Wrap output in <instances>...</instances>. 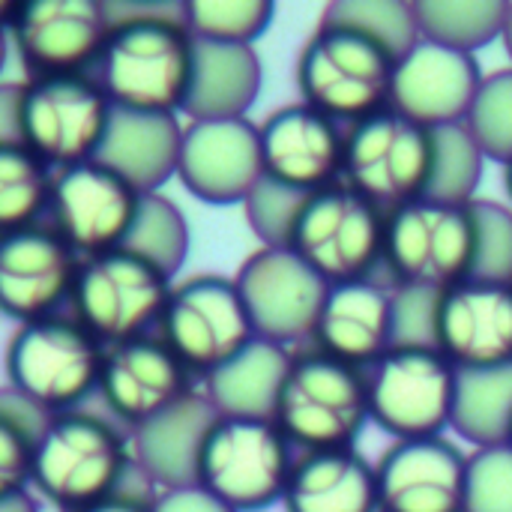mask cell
<instances>
[{"mask_svg":"<svg viewBox=\"0 0 512 512\" xmlns=\"http://www.w3.org/2000/svg\"><path fill=\"white\" fill-rule=\"evenodd\" d=\"M264 84V66L255 45H222L195 39L192 81L183 102L189 120L249 117Z\"/></svg>","mask_w":512,"mask_h":512,"instance_id":"4316f807","label":"cell"},{"mask_svg":"<svg viewBox=\"0 0 512 512\" xmlns=\"http://www.w3.org/2000/svg\"><path fill=\"white\" fill-rule=\"evenodd\" d=\"M468 132L480 144L489 162L507 165L512 159V66L495 69L483 78L471 111L465 117Z\"/></svg>","mask_w":512,"mask_h":512,"instance_id":"8d00e7d4","label":"cell"},{"mask_svg":"<svg viewBox=\"0 0 512 512\" xmlns=\"http://www.w3.org/2000/svg\"><path fill=\"white\" fill-rule=\"evenodd\" d=\"M234 285L243 297L255 336L282 348L312 339L330 291V285L303 258L291 249L270 246H261L240 264Z\"/></svg>","mask_w":512,"mask_h":512,"instance_id":"9a60e30c","label":"cell"},{"mask_svg":"<svg viewBox=\"0 0 512 512\" xmlns=\"http://www.w3.org/2000/svg\"><path fill=\"white\" fill-rule=\"evenodd\" d=\"M378 512H465L468 453L450 438L393 441L375 462Z\"/></svg>","mask_w":512,"mask_h":512,"instance_id":"44dd1931","label":"cell"},{"mask_svg":"<svg viewBox=\"0 0 512 512\" xmlns=\"http://www.w3.org/2000/svg\"><path fill=\"white\" fill-rule=\"evenodd\" d=\"M309 342L315 351L366 372L393 348V288L378 276L330 285Z\"/></svg>","mask_w":512,"mask_h":512,"instance_id":"cb8c5ba5","label":"cell"},{"mask_svg":"<svg viewBox=\"0 0 512 512\" xmlns=\"http://www.w3.org/2000/svg\"><path fill=\"white\" fill-rule=\"evenodd\" d=\"M156 336L201 381L258 339L234 279L216 273H198L171 288Z\"/></svg>","mask_w":512,"mask_h":512,"instance_id":"4fadbf2b","label":"cell"},{"mask_svg":"<svg viewBox=\"0 0 512 512\" xmlns=\"http://www.w3.org/2000/svg\"><path fill=\"white\" fill-rule=\"evenodd\" d=\"M36 432L0 411V504L27 495L33 480Z\"/></svg>","mask_w":512,"mask_h":512,"instance_id":"60d3db41","label":"cell"},{"mask_svg":"<svg viewBox=\"0 0 512 512\" xmlns=\"http://www.w3.org/2000/svg\"><path fill=\"white\" fill-rule=\"evenodd\" d=\"M474 270V219L465 204L417 198L387 213L378 279L396 288L444 294Z\"/></svg>","mask_w":512,"mask_h":512,"instance_id":"8992f818","label":"cell"},{"mask_svg":"<svg viewBox=\"0 0 512 512\" xmlns=\"http://www.w3.org/2000/svg\"><path fill=\"white\" fill-rule=\"evenodd\" d=\"M501 39H504V48H507V54H510V60H512V3H510V9H507V24H504Z\"/></svg>","mask_w":512,"mask_h":512,"instance_id":"c3c4849f","label":"cell"},{"mask_svg":"<svg viewBox=\"0 0 512 512\" xmlns=\"http://www.w3.org/2000/svg\"><path fill=\"white\" fill-rule=\"evenodd\" d=\"M438 297L441 294L414 291V288H396L393 291V345L438 348L435 345Z\"/></svg>","mask_w":512,"mask_h":512,"instance_id":"b9f144b4","label":"cell"},{"mask_svg":"<svg viewBox=\"0 0 512 512\" xmlns=\"http://www.w3.org/2000/svg\"><path fill=\"white\" fill-rule=\"evenodd\" d=\"M321 18L366 33L369 39L384 45L396 60L402 54H408L423 39L414 3H405V0H345V3H330Z\"/></svg>","mask_w":512,"mask_h":512,"instance_id":"d590c367","label":"cell"},{"mask_svg":"<svg viewBox=\"0 0 512 512\" xmlns=\"http://www.w3.org/2000/svg\"><path fill=\"white\" fill-rule=\"evenodd\" d=\"M282 507L285 512H378L375 462L357 447L297 453Z\"/></svg>","mask_w":512,"mask_h":512,"instance_id":"484cf974","label":"cell"},{"mask_svg":"<svg viewBox=\"0 0 512 512\" xmlns=\"http://www.w3.org/2000/svg\"><path fill=\"white\" fill-rule=\"evenodd\" d=\"M114 105L90 75H45L21 84V144L51 171L96 159Z\"/></svg>","mask_w":512,"mask_h":512,"instance_id":"30bf717a","label":"cell"},{"mask_svg":"<svg viewBox=\"0 0 512 512\" xmlns=\"http://www.w3.org/2000/svg\"><path fill=\"white\" fill-rule=\"evenodd\" d=\"M510 444H512V435H510Z\"/></svg>","mask_w":512,"mask_h":512,"instance_id":"816d5d0a","label":"cell"},{"mask_svg":"<svg viewBox=\"0 0 512 512\" xmlns=\"http://www.w3.org/2000/svg\"><path fill=\"white\" fill-rule=\"evenodd\" d=\"M396 57L366 33L324 21L297 57L300 102L342 126L390 108Z\"/></svg>","mask_w":512,"mask_h":512,"instance_id":"277c9868","label":"cell"},{"mask_svg":"<svg viewBox=\"0 0 512 512\" xmlns=\"http://www.w3.org/2000/svg\"><path fill=\"white\" fill-rule=\"evenodd\" d=\"M465 512H512V444L468 453Z\"/></svg>","mask_w":512,"mask_h":512,"instance_id":"ab89813d","label":"cell"},{"mask_svg":"<svg viewBox=\"0 0 512 512\" xmlns=\"http://www.w3.org/2000/svg\"><path fill=\"white\" fill-rule=\"evenodd\" d=\"M180 12L195 39L222 45H255L276 18L270 0H192Z\"/></svg>","mask_w":512,"mask_h":512,"instance_id":"e575fe53","label":"cell"},{"mask_svg":"<svg viewBox=\"0 0 512 512\" xmlns=\"http://www.w3.org/2000/svg\"><path fill=\"white\" fill-rule=\"evenodd\" d=\"M171 288L174 279L165 270L120 246L81 258L69 306L102 345H117L156 333Z\"/></svg>","mask_w":512,"mask_h":512,"instance_id":"8fae6325","label":"cell"},{"mask_svg":"<svg viewBox=\"0 0 512 512\" xmlns=\"http://www.w3.org/2000/svg\"><path fill=\"white\" fill-rule=\"evenodd\" d=\"M486 153L474 141L465 123L432 129V168L423 198L444 204H471L483 183Z\"/></svg>","mask_w":512,"mask_h":512,"instance_id":"d6a6232c","label":"cell"},{"mask_svg":"<svg viewBox=\"0 0 512 512\" xmlns=\"http://www.w3.org/2000/svg\"><path fill=\"white\" fill-rule=\"evenodd\" d=\"M18 105H21V84L0 81V144H21Z\"/></svg>","mask_w":512,"mask_h":512,"instance_id":"f6af8a7d","label":"cell"},{"mask_svg":"<svg viewBox=\"0 0 512 512\" xmlns=\"http://www.w3.org/2000/svg\"><path fill=\"white\" fill-rule=\"evenodd\" d=\"M6 54H9V30H0V75L6 66Z\"/></svg>","mask_w":512,"mask_h":512,"instance_id":"681fc988","label":"cell"},{"mask_svg":"<svg viewBox=\"0 0 512 512\" xmlns=\"http://www.w3.org/2000/svg\"><path fill=\"white\" fill-rule=\"evenodd\" d=\"M189 243L192 237H189V222L183 210L162 192H147L141 198L138 216L132 222V231L123 249L147 258L150 264H156L174 279L189 255Z\"/></svg>","mask_w":512,"mask_h":512,"instance_id":"836d02e7","label":"cell"},{"mask_svg":"<svg viewBox=\"0 0 512 512\" xmlns=\"http://www.w3.org/2000/svg\"><path fill=\"white\" fill-rule=\"evenodd\" d=\"M15 9H18V3L0 0V30H9V24H12V18H15Z\"/></svg>","mask_w":512,"mask_h":512,"instance_id":"7dc6e473","label":"cell"},{"mask_svg":"<svg viewBox=\"0 0 512 512\" xmlns=\"http://www.w3.org/2000/svg\"><path fill=\"white\" fill-rule=\"evenodd\" d=\"M129 432L90 411L48 417L33 444V480L51 507L78 512L117 495L135 477Z\"/></svg>","mask_w":512,"mask_h":512,"instance_id":"7a4b0ae2","label":"cell"},{"mask_svg":"<svg viewBox=\"0 0 512 512\" xmlns=\"http://www.w3.org/2000/svg\"><path fill=\"white\" fill-rule=\"evenodd\" d=\"M468 207L474 219L471 279L512 285V207L492 198H474Z\"/></svg>","mask_w":512,"mask_h":512,"instance_id":"74e56055","label":"cell"},{"mask_svg":"<svg viewBox=\"0 0 512 512\" xmlns=\"http://www.w3.org/2000/svg\"><path fill=\"white\" fill-rule=\"evenodd\" d=\"M504 186H507V195H510V207H512V159L504 165Z\"/></svg>","mask_w":512,"mask_h":512,"instance_id":"f907efd6","label":"cell"},{"mask_svg":"<svg viewBox=\"0 0 512 512\" xmlns=\"http://www.w3.org/2000/svg\"><path fill=\"white\" fill-rule=\"evenodd\" d=\"M432 168V129L396 108L345 126L342 183L384 213L426 195Z\"/></svg>","mask_w":512,"mask_h":512,"instance_id":"7c38bea8","label":"cell"},{"mask_svg":"<svg viewBox=\"0 0 512 512\" xmlns=\"http://www.w3.org/2000/svg\"><path fill=\"white\" fill-rule=\"evenodd\" d=\"M273 423L297 453L354 450L369 426L366 372L315 348L294 351Z\"/></svg>","mask_w":512,"mask_h":512,"instance_id":"3957f363","label":"cell"},{"mask_svg":"<svg viewBox=\"0 0 512 512\" xmlns=\"http://www.w3.org/2000/svg\"><path fill=\"white\" fill-rule=\"evenodd\" d=\"M111 12L99 0H24L9 39L30 78L90 75L105 48Z\"/></svg>","mask_w":512,"mask_h":512,"instance_id":"2e32d148","label":"cell"},{"mask_svg":"<svg viewBox=\"0 0 512 512\" xmlns=\"http://www.w3.org/2000/svg\"><path fill=\"white\" fill-rule=\"evenodd\" d=\"M177 177L204 204H243L264 180L258 123L249 117L189 120L183 126Z\"/></svg>","mask_w":512,"mask_h":512,"instance_id":"ac0fdd59","label":"cell"},{"mask_svg":"<svg viewBox=\"0 0 512 512\" xmlns=\"http://www.w3.org/2000/svg\"><path fill=\"white\" fill-rule=\"evenodd\" d=\"M54 171L24 144H0V237L42 225Z\"/></svg>","mask_w":512,"mask_h":512,"instance_id":"1f68e13d","label":"cell"},{"mask_svg":"<svg viewBox=\"0 0 512 512\" xmlns=\"http://www.w3.org/2000/svg\"><path fill=\"white\" fill-rule=\"evenodd\" d=\"M483 78L477 54L420 39L396 60L390 108L426 129L465 123Z\"/></svg>","mask_w":512,"mask_h":512,"instance_id":"7402d4cb","label":"cell"},{"mask_svg":"<svg viewBox=\"0 0 512 512\" xmlns=\"http://www.w3.org/2000/svg\"><path fill=\"white\" fill-rule=\"evenodd\" d=\"M180 141L183 126L177 114H138L114 108L96 159L147 195L177 177Z\"/></svg>","mask_w":512,"mask_h":512,"instance_id":"83f0119b","label":"cell"},{"mask_svg":"<svg viewBox=\"0 0 512 512\" xmlns=\"http://www.w3.org/2000/svg\"><path fill=\"white\" fill-rule=\"evenodd\" d=\"M153 498H156V489L144 480V474L138 471L126 489H120L117 495L111 498H102L90 507L78 512H153Z\"/></svg>","mask_w":512,"mask_h":512,"instance_id":"ee69618b","label":"cell"},{"mask_svg":"<svg viewBox=\"0 0 512 512\" xmlns=\"http://www.w3.org/2000/svg\"><path fill=\"white\" fill-rule=\"evenodd\" d=\"M0 512H39L36 501L30 495H21V498H12V501H3Z\"/></svg>","mask_w":512,"mask_h":512,"instance_id":"bcb514c9","label":"cell"},{"mask_svg":"<svg viewBox=\"0 0 512 512\" xmlns=\"http://www.w3.org/2000/svg\"><path fill=\"white\" fill-rule=\"evenodd\" d=\"M459 369L438 351L393 345L366 369L369 423L393 441L438 438L453 423Z\"/></svg>","mask_w":512,"mask_h":512,"instance_id":"9c48e42d","label":"cell"},{"mask_svg":"<svg viewBox=\"0 0 512 512\" xmlns=\"http://www.w3.org/2000/svg\"><path fill=\"white\" fill-rule=\"evenodd\" d=\"M105 345L72 315L18 324L6 345L3 369L15 393L45 414L78 411L99 393Z\"/></svg>","mask_w":512,"mask_h":512,"instance_id":"5b68a950","label":"cell"},{"mask_svg":"<svg viewBox=\"0 0 512 512\" xmlns=\"http://www.w3.org/2000/svg\"><path fill=\"white\" fill-rule=\"evenodd\" d=\"M195 390V375L156 333L105 345L96 396L126 432L165 414Z\"/></svg>","mask_w":512,"mask_h":512,"instance_id":"e0dca14e","label":"cell"},{"mask_svg":"<svg viewBox=\"0 0 512 512\" xmlns=\"http://www.w3.org/2000/svg\"><path fill=\"white\" fill-rule=\"evenodd\" d=\"M450 429L474 450L510 444L512 363L495 369L459 372Z\"/></svg>","mask_w":512,"mask_h":512,"instance_id":"f546056e","label":"cell"},{"mask_svg":"<svg viewBox=\"0 0 512 512\" xmlns=\"http://www.w3.org/2000/svg\"><path fill=\"white\" fill-rule=\"evenodd\" d=\"M510 0H417L420 36L465 54L501 39Z\"/></svg>","mask_w":512,"mask_h":512,"instance_id":"4dcf8cb0","label":"cell"},{"mask_svg":"<svg viewBox=\"0 0 512 512\" xmlns=\"http://www.w3.org/2000/svg\"><path fill=\"white\" fill-rule=\"evenodd\" d=\"M195 60V36L183 12L111 15V30L93 78L120 111L177 114L183 111Z\"/></svg>","mask_w":512,"mask_h":512,"instance_id":"6da1fadb","label":"cell"},{"mask_svg":"<svg viewBox=\"0 0 512 512\" xmlns=\"http://www.w3.org/2000/svg\"><path fill=\"white\" fill-rule=\"evenodd\" d=\"M153 512H234L219 498H213L201 486H183V489H165L156 492Z\"/></svg>","mask_w":512,"mask_h":512,"instance_id":"7bdbcfd3","label":"cell"},{"mask_svg":"<svg viewBox=\"0 0 512 512\" xmlns=\"http://www.w3.org/2000/svg\"><path fill=\"white\" fill-rule=\"evenodd\" d=\"M435 345L459 369L512 363V285L465 279L438 297Z\"/></svg>","mask_w":512,"mask_h":512,"instance_id":"603a6c76","label":"cell"},{"mask_svg":"<svg viewBox=\"0 0 512 512\" xmlns=\"http://www.w3.org/2000/svg\"><path fill=\"white\" fill-rule=\"evenodd\" d=\"M264 177L297 192H321L342 183L345 126L306 102L270 111L258 123Z\"/></svg>","mask_w":512,"mask_h":512,"instance_id":"ffe728a7","label":"cell"},{"mask_svg":"<svg viewBox=\"0 0 512 512\" xmlns=\"http://www.w3.org/2000/svg\"><path fill=\"white\" fill-rule=\"evenodd\" d=\"M306 198H309L306 192L282 186V183H276L270 177H264L249 192V198L243 201V210H246V222H249L252 234L261 240V246L288 249L297 213H300Z\"/></svg>","mask_w":512,"mask_h":512,"instance_id":"f35d334b","label":"cell"},{"mask_svg":"<svg viewBox=\"0 0 512 512\" xmlns=\"http://www.w3.org/2000/svg\"><path fill=\"white\" fill-rule=\"evenodd\" d=\"M216 417L207 396L195 390L165 414L129 432L135 468L156 492L198 486L201 447Z\"/></svg>","mask_w":512,"mask_h":512,"instance_id":"d4e9b609","label":"cell"},{"mask_svg":"<svg viewBox=\"0 0 512 512\" xmlns=\"http://www.w3.org/2000/svg\"><path fill=\"white\" fill-rule=\"evenodd\" d=\"M78 267L81 258L45 222L0 237V312L18 324L60 315Z\"/></svg>","mask_w":512,"mask_h":512,"instance_id":"d6986e66","label":"cell"},{"mask_svg":"<svg viewBox=\"0 0 512 512\" xmlns=\"http://www.w3.org/2000/svg\"><path fill=\"white\" fill-rule=\"evenodd\" d=\"M297 450L273 420L216 417L201 459L198 486L234 512H264L285 498Z\"/></svg>","mask_w":512,"mask_h":512,"instance_id":"52a82bcc","label":"cell"},{"mask_svg":"<svg viewBox=\"0 0 512 512\" xmlns=\"http://www.w3.org/2000/svg\"><path fill=\"white\" fill-rule=\"evenodd\" d=\"M384 222L381 207L336 183L303 201L288 249L327 285L375 279L384 258Z\"/></svg>","mask_w":512,"mask_h":512,"instance_id":"ba28073f","label":"cell"},{"mask_svg":"<svg viewBox=\"0 0 512 512\" xmlns=\"http://www.w3.org/2000/svg\"><path fill=\"white\" fill-rule=\"evenodd\" d=\"M144 192L99 159L54 171L48 225L78 258L120 249L132 231Z\"/></svg>","mask_w":512,"mask_h":512,"instance_id":"5bb4252c","label":"cell"},{"mask_svg":"<svg viewBox=\"0 0 512 512\" xmlns=\"http://www.w3.org/2000/svg\"><path fill=\"white\" fill-rule=\"evenodd\" d=\"M294 351L267 339H252L225 366L201 381V393L219 417L273 420Z\"/></svg>","mask_w":512,"mask_h":512,"instance_id":"f1b7e54d","label":"cell"}]
</instances>
